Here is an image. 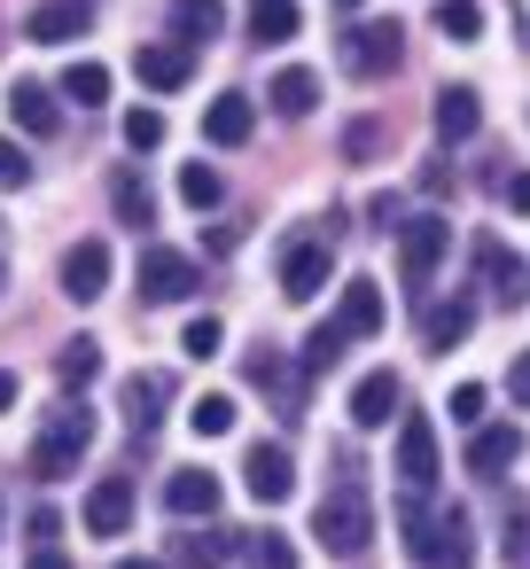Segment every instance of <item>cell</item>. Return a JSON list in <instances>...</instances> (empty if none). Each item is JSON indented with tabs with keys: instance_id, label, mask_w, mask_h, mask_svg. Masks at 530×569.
Masks as SVG:
<instances>
[{
	"instance_id": "cell-1",
	"label": "cell",
	"mask_w": 530,
	"mask_h": 569,
	"mask_svg": "<svg viewBox=\"0 0 530 569\" xmlns=\"http://www.w3.org/2000/svg\"><path fill=\"white\" fill-rule=\"evenodd\" d=\"M398 522H406V553H413L421 569H468V561H476V538H468V515H460V507L429 515V507L406 491Z\"/></svg>"
},
{
	"instance_id": "cell-2",
	"label": "cell",
	"mask_w": 530,
	"mask_h": 569,
	"mask_svg": "<svg viewBox=\"0 0 530 569\" xmlns=\"http://www.w3.org/2000/svg\"><path fill=\"white\" fill-rule=\"evenodd\" d=\"M87 445H94V413H87V406H56V421L40 429V445H32L24 468H32L40 483H63V476H79Z\"/></svg>"
},
{
	"instance_id": "cell-3",
	"label": "cell",
	"mask_w": 530,
	"mask_h": 569,
	"mask_svg": "<svg viewBox=\"0 0 530 569\" xmlns=\"http://www.w3.org/2000/svg\"><path fill=\"white\" fill-rule=\"evenodd\" d=\"M312 530H320V546H328V553L359 561V553H367V538H374V507H367V491H359V483H336V491L320 499Z\"/></svg>"
},
{
	"instance_id": "cell-4",
	"label": "cell",
	"mask_w": 530,
	"mask_h": 569,
	"mask_svg": "<svg viewBox=\"0 0 530 569\" xmlns=\"http://www.w3.org/2000/svg\"><path fill=\"white\" fill-rule=\"evenodd\" d=\"M328 273H336V234H297L281 250V297L289 305H312L328 289Z\"/></svg>"
},
{
	"instance_id": "cell-5",
	"label": "cell",
	"mask_w": 530,
	"mask_h": 569,
	"mask_svg": "<svg viewBox=\"0 0 530 569\" xmlns=\"http://www.w3.org/2000/svg\"><path fill=\"white\" fill-rule=\"evenodd\" d=\"M133 281H141V305H180V297H196V289H203L196 258H180V250H164V242H149V250H141Z\"/></svg>"
},
{
	"instance_id": "cell-6",
	"label": "cell",
	"mask_w": 530,
	"mask_h": 569,
	"mask_svg": "<svg viewBox=\"0 0 530 569\" xmlns=\"http://www.w3.org/2000/svg\"><path fill=\"white\" fill-rule=\"evenodd\" d=\"M336 56H343V71H351V79H390V71H398V56H406V32H398V24H351Z\"/></svg>"
},
{
	"instance_id": "cell-7",
	"label": "cell",
	"mask_w": 530,
	"mask_h": 569,
	"mask_svg": "<svg viewBox=\"0 0 530 569\" xmlns=\"http://www.w3.org/2000/svg\"><path fill=\"white\" fill-rule=\"evenodd\" d=\"M444 250H452V227H444V219L398 227V273H406V289H429V273L444 266Z\"/></svg>"
},
{
	"instance_id": "cell-8",
	"label": "cell",
	"mask_w": 530,
	"mask_h": 569,
	"mask_svg": "<svg viewBox=\"0 0 530 569\" xmlns=\"http://www.w3.org/2000/svg\"><path fill=\"white\" fill-rule=\"evenodd\" d=\"M398 483L421 499V491H437V421L429 413H406L398 421Z\"/></svg>"
},
{
	"instance_id": "cell-9",
	"label": "cell",
	"mask_w": 530,
	"mask_h": 569,
	"mask_svg": "<svg viewBox=\"0 0 530 569\" xmlns=\"http://www.w3.org/2000/svg\"><path fill=\"white\" fill-rule=\"evenodd\" d=\"M242 483H250V499H258V507H281V499L297 491V460H289V445H250Z\"/></svg>"
},
{
	"instance_id": "cell-10",
	"label": "cell",
	"mask_w": 530,
	"mask_h": 569,
	"mask_svg": "<svg viewBox=\"0 0 530 569\" xmlns=\"http://www.w3.org/2000/svg\"><path fill=\"white\" fill-rule=\"evenodd\" d=\"M63 297H71V305L110 297V242H71V250H63Z\"/></svg>"
},
{
	"instance_id": "cell-11",
	"label": "cell",
	"mask_w": 530,
	"mask_h": 569,
	"mask_svg": "<svg viewBox=\"0 0 530 569\" xmlns=\"http://www.w3.org/2000/svg\"><path fill=\"white\" fill-rule=\"evenodd\" d=\"M476 281H483L499 305H522V297H530V266H522L507 242H491V234L476 242Z\"/></svg>"
},
{
	"instance_id": "cell-12",
	"label": "cell",
	"mask_w": 530,
	"mask_h": 569,
	"mask_svg": "<svg viewBox=\"0 0 530 569\" xmlns=\"http://www.w3.org/2000/svg\"><path fill=\"white\" fill-rule=\"evenodd\" d=\"M164 398H172V382H164V375H126L118 406H126V429H133L141 445L157 437V421H164Z\"/></svg>"
},
{
	"instance_id": "cell-13",
	"label": "cell",
	"mask_w": 530,
	"mask_h": 569,
	"mask_svg": "<svg viewBox=\"0 0 530 569\" xmlns=\"http://www.w3.org/2000/svg\"><path fill=\"white\" fill-rule=\"evenodd\" d=\"M133 71H141V87L172 94V87H188V79H196V48H180V40H157V48H141V56H133Z\"/></svg>"
},
{
	"instance_id": "cell-14",
	"label": "cell",
	"mask_w": 530,
	"mask_h": 569,
	"mask_svg": "<svg viewBox=\"0 0 530 569\" xmlns=\"http://www.w3.org/2000/svg\"><path fill=\"white\" fill-rule=\"evenodd\" d=\"M250 133H258V102H250V94H219V102L203 110V141H211V149H242Z\"/></svg>"
},
{
	"instance_id": "cell-15",
	"label": "cell",
	"mask_w": 530,
	"mask_h": 569,
	"mask_svg": "<svg viewBox=\"0 0 530 569\" xmlns=\"http://www.w3.org/2000/svg\"><path fill=\"white\" fill-rule=\"evenodd\" d=\"M398 398H406V390H398V375H390V367H374V375H359V382H351V421H359V429H390Z\"/></svg>"
},
{
	"instance_id": "cell-16",
	"label": "cell",
	"mask_w": 530,
	"mask_h": 569,
	"mask_svg": "<svg viewBox=\"0 0 530 569\" xmlns=\"http://www.w3.org/2000/svg\"><path fill=\"white\" fill-rule=\"evenodd\" d=\"M126 522H133V483L126 476H102L87 491V530L94 538H126Z\"/></svg>"
},
{
	"instance_id": "cell-17",
	"label": "cell",
	"mask_w": 530,
	"mask_h": 569,
	"mask_svg": "<svg viewBox=\"0 0 530 569\" xmlns=\"http://www.w3.org/2000/svg\"><path fill=\"white\" fill-rule=\"evenodd\" d=\"M164 507H172L180 522L219 515V476H211V468H180V476H164Z\"/></svg>"
},
{
	"instance_id": "cell-18",
	"label": "cell",
	"mask_w": 530,
	"mask_h": 569,
	"mask_svg": "<svg viewBox=\"0 0 530 569\" xmlns=\"http://www.w3.org/2000/svg\"><path fill=\"white\" fill-rule=\"evenodd\" d=\"M227 32V0H172V40L180 48H211Z\"/></svg>"
},
{
	"instance_id": "cell-19",
	"label": "cell",
	"mask_w": 530,
	"mask_h": 569,
	"mask_svg": "<svg viewBox=\"0 0 530 569\" xmlns=\"http://www.w3.org/2000/svg\"><path fill=\"white\" fill-rule=\"evenodd\" d=\"M79 32H87V0H48V9L24 17V40H40V48H63Z\"/></svg>"
},
{
	"instance_id": "cell-20",
	"label": "cell",
	"mask_w": 530,
	"mask_h": 569,
	"mask_svg": "<svg viewBox=\"0 0 530 569\" xmlns=\"http://www.w3.org/2000/svg\"><path fill=\"white\" fill-rule=\"evenodd\" d=\"M110 211H118V227H157V188H149L133 164H118V180H110Z\"/></svg>"
},
{
	"instance_id": "cell-21",
	"label": "cell",
	"mask_w": 530,
	"mask_h": 569,
	"mask_svg": "<svg viewBox=\"0 0 530 569\" xmlns=\"http://www.w3.org/2000/svg\"><path fill=\"white\" fill-rule=\"evenodd\" d=\"M336 328H343V336H374V328H382V281H367V273H359V281H343Z\"/></svg>"
},
{
	"instance_id": "cell-22",
	"label": "cell",
	"mask_w": 530,
	"mask_h": 569,
	"mask_svg": "<svg viewBox=\"0 0 530 569\" xmlns=\"http://www.w3.org/2000/svg\"><path fill=\"white\" fill-rule=\"evenodd\" d=\"M266 102H273V110H281V118L297 126V118H312V110H320V79H312L304 63H289V71H281V79L266 87Z\"/></svg>"
},
{
	"instance_id": "cell-23",
	"label": "cell",
	"mask_w": 530,
	"mask_h": 569,
	"mask_svg": "<svg viewBox=\"0 0 530 569\" xmlns=\"http://www.w3.org/2000/svg\"><path fill=\"white\" fill-rule=\"evenodd\" d=\"M9 118H17L24 133H56V126H63V110H56V94H48L40 79H17V87H9Z\"/></svg>"
},
{
	"instance_id": "cell-24",
	"label": "cell",
	"mask_w": 530,
	"mask_h": 569,
	"mask_svg": "<svg viewBox=\"0 0 530 569\" xmlns=\"http://www.w3.org/2000/svg\"><path fill=\"white\" fill-rule=\"evenodd\" d=\"M522 460V429L507 421V429H476V445H468V476H499V468H514Z\"/></svg>"
},
{
	"instance_id": "cell-25",
	"label": "cell",
	"mask_w": 530,
	"mask_h": 569,
	"mask_svg": "<svg viewBox=\"0 0 530 569\" xmlns=\"http://www.w3.org/2000/svg\"><path fill=\"white\" fill-rule=\"evenodd\" d=\"M468 328H476V305H460V297L421 312V343H429V351H452V343H468Z\"/></svg>"
},
{
	"instance_id": "cell-26",
	"label": "cell",
	"mask_w": 530,
	"mask_h": 569,
	"mask_svg": "<svg viewBox=\"0 0 530 569\" xmlns=\"http://www.w3.org/2000/svg\"><path fill=\"white\" fill-rule=\"evenodd\" d=\"M476 126H483V102H476V87H444V94H437V133H444V141H468Z\"/></svg>"
},
{
	"instance_id": "cell-27",
	"label": "cell",
	"mask_w": 530,
	"mask_h": 569,
	"mask_svg": "<svg viewBox=\"0 0 530 569\" xmlns=\"http://www.w3.org/2000/svg\"><path fill=\"white\" fill-rule=\"evenodd\" d=\"M94 375H102V343H94V336H71V343L56 351V382H63V390H87Z\"/></svg>"
},
{
	"instance_id": "cell-28",
	"label": "cell",
	"mask_w": 530,
	"mask_h": 569,
	"mask_svg": "<svg viewBox=\"0 0 530 569\" xmlns=\"http://www.w3.org/2000/svg\"><path fill=\"white\" fill-rule=\"evenodd\" d=\"M234 421H242V406H234L227 390H203V398L188 406V429H196V437H227Z\"/></svg>"
},
{
	"instance_id": "cell-29",
	"label": "cell",
	"mask_w": 530,
	"mask_h": 569,
	"mask_svg": "<svg viewBox=\"0 0 530 569\" xmlns=\"http://www.w3.org/2000/svg\"><path fill=\"white\" fill-rule=\"evenodd\" d=\"M242 561L250 569H297V546L281 530H242Z\"/></svg>"
},
{
	"instance_id": "cell-30",
	"label": "cell",
	"mask_w": 530,
	"mask_h": 569,
	"mask_svg": "<svg viewBox=\"0 0 530 569\" xmlns=\"http://www.w3.org/2000/svg\"><path fill=\"white\" fill-rule=\"evenodd\" d=\"M63 94H71L79 110H102V102H110V71H102V63H71V71H63Z\"/></svg>"
},
{
	"instance_id": "cell-31",
	"label": "cell",
	"mask_w": 530,
	"mask_h": 569,
	"mask_svg": "<svg viewBox=\"0 0 530 569\" xmlns=\"http://www.w3.org/2000/svg\"><path fill=\"white\" fill-rule=\"evenodd\" d=\"M234 538H242V530H211V538H180V569H219V561L234 553Z\"/></svg>"
},
{
	"instance_id": "cell-32",
	"label": "cell",
	"mask_w": 530,
	"mask_h": 569,
	"mask_svg": "<svg viewBox=\"0 0 530 569\" xmlns=\"http://www.w3.org/2000/svg\"><path fill=\"white\" fill-rule=\"evenodd\" d=\"M343 343H351V336H343L336 320H320V328L304 336V375H320V367H336V359H343Z\"/></svg>"
},
{
	"instance_id": "cell-33",
	"label": "cell",
	"mask_w": 530,
	"mask_h": 569,
	"mask_svg": "<svg viewBox=\"0 0 530 569\" xmlns=\"http://www.w3.org/2000/svg\"><path fill=\"white\" fill-rule=\"evenodd\" d=\"M437 32L444 40H476L483 32V9H476V0H437Z\"/></svg>"
},
{
	"instance_id": "cell-34",
	"label": "cell",
	"mask_w": 530,
	"mask_h": 569,
	"mask_svg": "<svg viewBox=\"0 0 530 569\" xmlns=\"http://www.w3.org/2000/svg\"><path fill=\"white\" fill-rule=\"evenodd\" d=\"M250 32L258 40H297V9L289 0H266V9H250Z\"/></svg>"
},
{
	"instance_id": "cell-35",
	"label": "cell",
	"mask_w": 530,
	"mask_h": 569,
	"mask_svg": "<svg viewBox=\"0 0 530 569\" xmlns=\"http://www.w3.org/2000/svg\"><path fill=\"white\" fill-rule=\"evenodd\" d=\"M219 196H227V188H219V172H211V164H188V172H180V203H196V211H211Z\"/></svg>"
},
{
	"instance_id": "cell-36",
	"label": "cell",
	"mask_w": 530,
	"mask_h": 569,
	"mask_svg": "<svg viewBox=\"0 0 530 569\" xmlns=\"http://www.w3.org/2000/svg\"><path fill=\"white\" fill-rule=\"evenodd\" d=\"M219 343H227V320H211V312H203V320H188V336H180V351H188V359H211Z\"/></svg>"
},
{
	"instance_id": "cell-37",
	"label": "cell",
	"mask_w": 530,
	"mask_h": 569,
	"mask_svg": "<svg viewBox=\"0 0 530 569\" xmlns=\"http://www.w3.org/2000/svg\"><path fill=\"white\" fill-rule=\"evenodd\" d=\"M157 141H164V118H157V110H133V118H126V149L141 157V149H157Z\"/></svg>"
},
{
	"instance_id": "cell-38",
	"label": "cell",
	"mask_w": 530,
	"mask_h": 569,
	"mask_svg": "<svg viewBox=\"0 0 530 569\" xmlns=\"http://www.w3.org/2000/svg\"><path fill=\"white\" fill-rule=\"evenodd\" d=\"M452 421L460 429H483V382H460L452 390Z\"/></svg>"
},
{
	"instance_id": "cell-39",
	"label": "cell",
	"mask_w": 530,
	"mask_h": 569,
	"mask_svg": "<svg viewBox=\"0 0 530 569\" xmlns=\"http://www.w3.org/2000/svg\"><path fill=\"white\" fill-rule=\"evenodd\" d=\"M0 188H32V157L17 141H0Z\"/></svg>"
},
{
	"instance_id": "cell-40",
	"label": "cell",
	"mask_w": 530,
	"mask_h": 569,
	"mask_svg": "<svg viewBox=\"0 0 530 569\" xmlns=\"http://www.w3.org/2000/svg\"><path fill=\"white\" fill-rule=\"evenodd\" d=\"M343 149H351V157H374V149H382V126H351Z\"/></svg>"
},
{
	"instance_id": "cell-41",
	"label": "cell",
	"mask_w": 530,
	"mask_h": 569,
	"mask_svg": "<svg viewBox=\"0 0 530 569\" xmlns=\"http://www.w3.org/2000/svg\"><path fill=\"white\" fill-rule=\"evenodd\" d=\"M56 530H63V522H56V507H32V553H40Z\"/></svg>"
},
{
	"instance_id": "cell-42",
	"label": "cell",
	"mask_w": 530,
	"mask_h": 569,
	"mask_svg": "<svg viewBox=\"0 0 530 569\" xmlns=\"http://www.w3.org/2000/svg\"><path fill=\"white\" fill-rule=\"evenodd\" d=\"M507 390H514V406H530V351H514V375H507Z\"/></svg>"
},
{
	"instance_id": "cell-43",
	"label": "cell",
	"mask_w": 530,
	"mask_h": 569,
	"mask_svg": "<svg viewBox=\"0 0 530 569\" xmlns=\"http://www.w3.org/2000/svg\"><path fill=\"white\" fill-rule=\"evenodd\" d=\"M499 196H507L514 211H530V172H507V188H499Z\"/></svg>"
},
{
	"instance_id": "cell-44",
	"label": "cell",
	"mask_w": 530,
	"mask_h": 569,
	"mask_svg": "<svg viewBox=\"0 0 530 569\" xmlns=\"http://www.w3.org/2000/svg\"><path fill=\"white\" fill-rule=\"evenodd\" d=\"M32 569H71V561H63L56 546H40V553H32Z\"/></svg>"
},
{
	"instance_id": "cell-45",
	"label": "cell",
	"mask_w": 530,
	"mask_h": 569,
	"mask_svg": "<svg viewBox=\"0 0 530 569\" xmlns=\"http://www.w3.org/2000/svg\"><path fill=\"white\" fill-rule=\"evenodd\" d=\"M9 406H17V375H9V367H0V413H9Z\"/></svg>"
},
{
	"instance_id": "cell-46",
	"label": "cell",
	"mask_w": 530,
	"mask_h": 569,
	"mask_svg": "<svg viewBox=\"0 0 530 569\" xmlns=\"http://www.w3.org/2000/svg\"><path fill=\"white\" fill-rule=\"evenodd\" d=\"M110 569H157V561H149V553H126V561H110Z\"/></svg>"
},
{
	"instance_id": "cell-47",
	"label": "cell",
	"mask_w": 530,
	"mask_h": 569,
	"mask_svg": "<svg viewBox=\"0 0 530 569\" xmlns=\"http://www.w3.org/2000/svg\"><path fill=\"white\" fill-rule=\"evenodd\" d=\"M336 9H359V0H336Z\"/></svg>"
},
{
	"instance_id": "cell-48",
	"label": "cell",
	"mask_w": 530,
	"mask_h": 569,
	"mask_svg": "<svg viewBox=\"0 0 530 569\" xmlns=\"http://www.w3.org/2000/svg\"><path fill=\"white\" fill-rule=\"evenodd\" d=\"M250 9H266V0H250Z\"/></svg>"
}]
</instances>
